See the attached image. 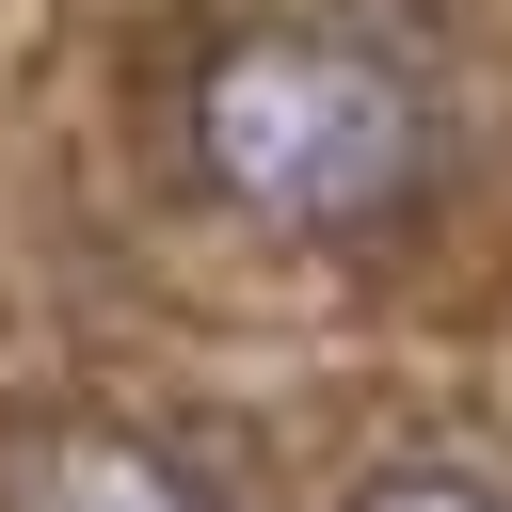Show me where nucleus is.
Returning <instances> with one entry per match:
<instances>
[{
	"instance_id": "nucleus-3",
	"label": "nucleus",
	"mask_w": 512,
	"mask_h": 512,
	"mask_svg": "<svg viewBox=\"0 0 512 512\" xmlns=\"http://www.w3.org/2000/svg\"><path fill=\"white\" fill-rule=\"evenodd\" d=\"M352 512H512V496H496V480H368Z\"/></svg>"
},
{
	"instance_id": "nucleus-2",
	"label": "nucleus",
	"mask_w": 512,
	"mask_h": 512,
	"mask_svg": "<svg viewBox=\"0 0 512 512\" xmlns=\"http://www.w3.org/2000/svg\"><path fill=\"white\" fill-rule=\"evenodd\" d=\"M0 512H224V496H208L176 448H144V432H64V448L16 464Z\"/></svg>"
},
{
	"instance_id": "nucleus-1",
	"label": "nucleus",
	"mask_w": 512,
	"mask_h": 512,
	"mask_svg": "<svg viewBox=\"0 0 512 512\" xmlns=\"http://www.w3.org/2000/svg\"><path fill=\"white\" fill-rule=\"evenodd\" d=\"M176 176L256 240H384L432 192V96L384 32L240 16L176 96Z\"/></svg>"
}]
</instances>
